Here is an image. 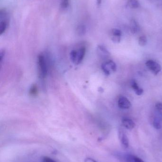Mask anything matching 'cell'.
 <instances>
[{
  "instance_id": "obj_22",
  "label": "cell",
  "mask_w": 162,
  "mask_h": 162,
  "mask_svg": "<svg viewBox=\"0 0 162 162\" xmlns=\"http://www.w3.org/2000/svg\"><path fill=\"white\" fill-rule=\"evenodd\" d=\"M85 162H97V161H95L94 159H92V158H86V160L85 161Z\"/></svg>"
},
{
  "instance_id": "obj_24",
  "label": "cell",
  "mask_w": 162,
  "mask_h": 162,
  "mask_svg": "<svg viewBox=\"0 0 162 162\" xmlns=\"http://www.w3.org/2000/svg\"><path fill=\"white\" fill-rule=\"evenodd\" d=\"M101 2H102V0H97V3L98 6L100 5V4H101Z\"/></svg>"
},
{
  "instance_id": "obj_21",
  "label": "cell",
  "mask_w": 162,
  "mask_h": 162,
  "mask_svg": "<svg viewBox=\"0 0 162 162\" xmlns=\"http://www.w3.org/2000/svg\"><path fill=\"white\" fill-rule=\"evenodd\" d=\"M41 162H57L53 159L48 157H44L41 160Z\"/></svg>"
},
{
  "instance_id": "obj_23",
  "label": "cell",
  "mask_w": 162,
  "mask_h": 162,
  "mask_svg": "<svg viewBox=\"0 0 162 162\" xmlns=\"http://www.w3.org/2000/svg\"><path fill=\"white\" fill-rule=\"evenodd\" d=\"M4 55V52H1V55H0V57H1V61H2V59H3Z\"/></svg>"
},
{
  "instance_id": "obj_6",
  "label": "cell",
  "mask_w": 162,
  "mask_h": 162,
  "mask_svg": "<svg viewBox=\"0 0 162 162\" xmlns=\"http://www.w3.org/2000/svg\"><path fill=\"white\" fill-rule=\"evenodd\" d=\"M118 137L121 146L124 148H127L129 147V140L127 135L122 129L118 131Z\"/></svg>"
},
{
  "instance_id": "obj_20",
  "label": "cell",
  "mask_w": 162,
  "mask_h": 162,
  "mask_svg": "<svg viewBox=\"0 0 162 162\" xmlns=\"http://www.w3.org/2000/svg\"><path fill=\"white\" fill-rule=\"evenodd\" d=\"M156 108L158 114L162 117V103L158 102L156 105Z\"/></svg>"
},
{
  "instance_id": "obj_16",
  "label": "cell",
  "mask_w": 162,
  "mask_h": 162,
  "mask_svg": "<svg viewBox=\"0 0 162 162\" xmlns=\"http://www.w3.org/2000/svg\"><path fill=\"white\" fill-rule=\"evenodd\" d=\"M77 32L80 36H83L85 35L86 32V27L85 25L81 24L77 26Z\"/></svg>"
},
{
  "instance_id": "obj_12",
  "label": "cell",
  "mask_w": 162,
  "mask_h": 162,
  "mask_svg": "<svg viewBox=\"0 0 162 162\" xmlns=\"http://www.w3.org/2000/svg\"><path fill=\"white\" fill-rule=\"evenodd\" d=\"M131 88L134 91L135 94L137 95H141L143 94V89L140 88L137 84L136 81L132 80L131 82Z\"/></svg>"
},
{
  "instance_id": "obj_18",
  "label": "cell",
  "mask_w": 162,
  "mask_h": 162,
  "mask_svg": "<svg viewBox=\"0 0 162 162\" xmlns=\"http://www.w3.org/2000/svg\"><path fill=\"white\" fill-rule=\"evenodd\" d=\"M139 44L141 47H144L147 44V38L145 36H141L139 38Z\"/></svg>"
},
{
  "instance_id": "obj_15",
  "label": "cell",
  "mask_w": 162,
  "mask_h": 162,
  "mask_svg": "<svg viewBox=\"0 0 162 162\" xmlns=\"http://www.w3.org/2000/svg\"><path fill=\"white\" fill-rule=\"evenodd\" d=\"M127 6L131 9H136L139 7V2L138 0H128Z\"/></svg>"
},
{
  "instance_id": "obj_9",
  "label": "cell",
  "mask_w": 162,
  "mask_h": 162,
  "mask_svg": "<svg viewBox=\"0 0 162 162\" xmlns=\"http://www.w3.org/2000/svg\"><path fill=\"white\" fill-rule=\"evenodd\" d=\"M98 54L102 59H106L110 56V52L103 45H98L97 49Z\"/></svg>"
},
{
  "instance_id": "obj_1",
  "label": "cell",
  "mask_w": 162,
  "mask_h": 162,
  "mask_svg": "<svg viewBox=\"0 0 162 162\" xmlns=\"http://www.w3.org/2000/svg\"><path fill=\"white\" fill-rule=\"evenodd\" d=\"M86 52V49L85 47H81L77 49L71 51L70 58L72 62L75 65L80 64L83 60Z\"/></svg>"
},
{
  "instance_id": "obj_14",
  "label": "cell",
  "mask_w": 162,
  "mask_h": 162,
  "mask_svg": "<svg viewBox=\"0 0 162 162\" xmlns=\"http://www.w3.org/2000/svg\"><path fill=\"white\" fill-rule=\"evenodd\" d=\"M162 116L159 114V115L156 116L154 118V120H153V125L156 129H161V128H162Z\"/></svg>"
},
{
  "instance_id": "obj_17",
  "label": "cell",
  "mask_w": 162,
  "mask_h": 162,
  "mask_svg": "<svg viewBox=\"0 0 162 162\" xmlns=\"http://www.w3.org/2000/svg\"><path fill=\"white\" fill-rule=\"evenodd\" d=\"M30 95L32 96H36L38 93V89L37 86L36 85H33L31 86V87L30 89Z\"/></svg>"
},
{
  "instance_id": "obj_4",
  "label": "cell",
  "mask_w": 162,
  "mask_h": 162,
  "mask_svg": "<svg viewBox=\"0 0 162 162\" xmlns=\"http://www.w3.org/2000/svg\"><path fill=\"white\" fill-rule=\"evenodd\" d=\"M146 65L148 69L155 75H157L161 71V65L154 60H148L146 62Z\"/></svg>"
},
{
  "instance_id": "obj_11",
  "label": "cell",
  "mask_w": 162,
  "mask_h": 162,
  "mask_svg": "<svg viewBox=\"0 0 162 162\" xmlns=\"http://www.w3.org/2000/svg\"><path fill=\"white\" fill-rule=\"evenodd\" d=\"M122 123L125 128L127 129H132L135 127V123L131 119L124 118L122 120Z\"/></svg>"
},
{
  "instance_id": "obj_19",
  "label": "cell",
  "mask_w": 162,
  "mask_h": 162,
  "mask_svg": "<svg viewBox=\"0 0 162 162\" xmlns=\"http://www.w3.org/2000/svg\"><path fill=\"white\" fill-rule=\"evenodd\" d=\"M69 4V0H61L60 7L61 9L65 10L68 8Z\"/></svg>"
},
{
  "instance_id": "obj_10",
  "label": "cell",
  "mask_w": 162,
  "mask_h": 162,
  "mask_svg": "<svg viewBox=\"0 0 162 162\" xmlns=\"http://www.w3.org/2000/svg\"><path fill=\"white\" fill-rule=\"evenodd\" d=\"M122 158L125 162H145L139 157L133 155H124Z\"/></svg>"
},
{
  "instance_id": "obj_2",
  "label": "cell",
  "mask_w": 162,
  "mask_h": 162,
  "mask_svg": "<svg viewBox=\"0 0 162 162\" xmlns=\"http://www.w3.org/2000/svg\"><path fill=\"white\" fill-rule=\"evenodd\" d=\"M37 64L39 77L40 78L44 79L47 74L48 65L46 59L43 54L39 55Z\"/></svg>"
},
{
  "instance_id": "obj_5",
  "label": "cell",
  "mask_w": 162,
  "mask_h": 162,
  "mask_svg": "<svg viewBox=\"0 0 162 162\" xmlns=\"http://www.w3.org/2000/svg\"><path fill=\"white\" fill-rule=\"evenodd\" d=\"M0 35H2L7 29L8 26V21L7 20V14L5 11H1L0 14Z\"/></svg>"
},
{
  "instance_id": "obj_7",
  "label": "cell",
  "mask_w": 162,
  "mask_h": 162,
  "mask_svg": "<svg viewBox=\"0 0 162 162\" xmlns=\"http://www.w3.org/2000/svg\"><path fill=\"white\" fill-rule=\"evenodd\" d=\"M122 32L118 29H112L110 31L111 39L113 42L119 43L121 41Z\"/></svg>"
},
{
  "instance_id": "obj_3",
  "label": "cell",
  "mask_w": 162,
  "mask_h": 162,
  "mask_svg": "<svg viewBox=\"0 0 162 162\" xmlns=\"http://www.w3.org/2000/svg\"><path fill=\"white\" fill-rule=\"evenodd\" d=\"M101 68L106 75L109 76L112 73L116 71L117 65L112 60H107L102 64Z\"/></svg>"
},
{
  "instance_id": "obj_8",
  "label": "cell",
  "mask_w": 162,
  "mask_h": 162,
  "mask_svg": "<svg viewBox=\"0 0 162 162\" xmlns=\"http://www.w3.org/2000/svg\"><path fill=\"white\" fill-rule=\"evenodd\" d=\"M118 105L121 109H127L130 108L131 104L127 98L124 96H120L118 100Z\"/></svg>"
},
{
  "instance_id": "obj_13",
  "label": "cell",
  "mask_w": 162,
  "mask_h": 162,
  "mask_svg": "<svg viewBox=\"0 0 162 162\" xmlns=\"http://www.w3.org/2000/svg\"><path fill=\"white\" fill-rule=\"evenodd\" d=\"M130 30L131 33L133 34H135L139 30V24L134 19H132L130 22Z\"/></svg>"
}]
</instances>
